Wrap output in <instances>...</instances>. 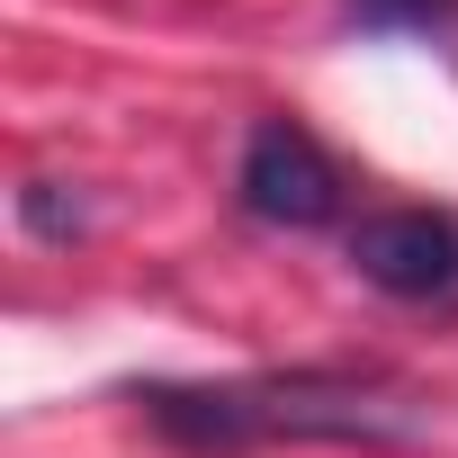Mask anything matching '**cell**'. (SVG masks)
Listing matches in <instances>:
<instances>
[{"label": "cell", "mask_w": 458, "mask_h": 458, "mask_svg": "<svg viewBox=\"0 0 458 458\" xmlns=\"http://www.w3.org/2000/svg\"><path fill=\"white\" fill-rule=\"evenodd\" d=\"M144 422L180 449H252V440H413V404L360 369H288L225 386H144Z\"/></svg>", "instance_id": "1"}, {"label": "cell", "mask_w": 458, "mask_h": 458, "mask_svg": "<svg viewBox=\"0 0 458 458\" xmlns=\"http://www.w3.org/2000/svg\"><path fill=\"white\" fill-rule=\"evenodd\" d=\"M351 270L395 306H458V216L440 207H377L351 225Z\"/></svg>", "instance_id": "2"}, {"label": "cell", "mask_w": 458, "mask_h": 458, "mask_svg": "<svg viewBox=\"0 0 458 458\" xmlns=\"http://www.w3.org/2000/svg\"><path fill=\"white\" fill-rule=\"evenodd\" d=\"M234 189H243V207H252L261 225H288V234L342 216V162H333L297 117H261V126H252Z\"/></svg>", "instance_id": "3"}, {"label": "cell", "mask_w": 458, "mask_h": 458, "mask_svg": "<svg viewBox=\"0 0 458 458\" xmlns=\"http://www.w3.org/2000/svg\"><path fill=\"white\" fill-rule=\"evenodd\" d=\"M351 10H360L369 28H449L458 0H351Z\"/></svg>", "instance_id": "4"}]
</instances>
